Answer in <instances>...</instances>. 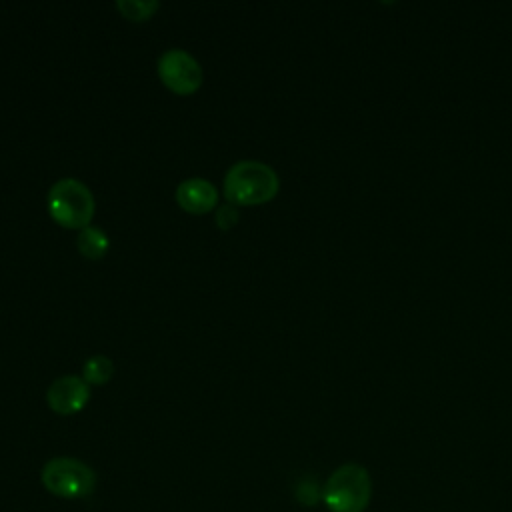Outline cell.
I'll return each mask as SVG.
<instances>
[{
	"mask_svg": "<svg viewBox=\"0 0 512 512\" xmlns=\"http://www.w3.org/2000/svg\"><path fill=\"white\" fill-rule=\"evenodd\" d=\"M158 78L160 82L178 96L194 94L202 82L204 72L200 62L182 48H170L158 58Z\"/></svg>",
	"mask_w": 512,
	"mask_h": 512,
	"instance_id": "obj_5",
	"label": "cell"
},
{
	"mask_svg": "<svg viewBox=\"0 0 512 512\" xmlns=\"http://www.w3.org/2000/svg\"><path fill=\"white\" fill-rule=\"evenodd\" d=\"M176 202L188 214H208L218 204V190L210 180L194 176L178 184Z\"/></svg>",
	"mask_w": 512,
	"mask_h": 512,
	"instance_id": "obj_7",
	"label": "cell"
},
{
	"mask_svg": "<svg viewBox=\"0 0 512 512\" xmlns=\"http://www.w3.org/2000/svg\"><path fill=\"white\" fill-rule=\"evenodd\" d=\"M216 226L220 228V230H230V228H234L236 224H238V220H240V210H238V206H234V204H222V206H218L216 208Z\"/></svg>",
	"mask_w": 512,
	"mask_h": 512,
	"instance_id": "obj_11",
	"label": "cell"
},
{
	"mask_svg": "<svg viewBox=\"0 0 512 512\" xmlns=\"http://www.w3.org/2000/svg\"><path fill=\"white\" fill-rule=\"evenodd\" d=\"M50 218L66 230H84L90 226L96 210L90 188L76 178H62L48 190Z\"/></svg>",
	"mask_w": 512,
	"mask_h": 512,
	"instance_id": "obj_3",
	"label": "cell"
},
{
	"mask_svg": "<svg viewBox=\"0 0 512 512\" xmlns=\"http://www.w3.org/2000/svg\"><path fill=\"white\" fill-rule=\"evenodd\" d=\"M76 246L80 250V254L88 260H100L106 256L110 240L106 236V232H102L96 226H88L84 230L78 232L76 236Z\"/></svg>",
	"mask_w": 512,
	"mask_h": 512,
	"instance_id": "obj_8",
	"label": "cell"
},
{
	"mask_svg": "<svg viewBox=\"0 0 512 512\" xmlns=\"http://www.w3.org/2000/svg\"><path fill=\"white\" fill-rule=\"evenodd\" d=\"M90 400V386L82 376L66 374L56 378L46 392V402L52 412L60 416H72L80 412Z\"/></svg>",
	"mask_w": 512,
	"mask_h": 512,
	"instance_id": "obj_6",
	"label": "cell"
},
{
	"mask_svg": "<svg viewBox=\"0 0 512 512\" xmlns=\"http://www.w3.org/2000/svg\"><path fill=\"white\" fill-rule=\"evenodd\" d=\"M280 190L276 170L258 160H240L224 176V198L234 206H258L270 202Z\"/></svg>",
	"mask_w": 512,
	"mask_h": 512,
	"instance_id": "obj_1",
	"label": "cell"
},
{
	"mask_svg": "<svg viewBox=\"0 0 512 512\" xmlns=\"http://www.w3.org/2000/svg\"><path fill=\"white\" fill-rule=\"evenodd\" d=\"M372 498V478L362 464L338 466L322 488V500L330 512H364Z\"/></svg>",
	"mask_w": 512,
	"mask_h": 512,
	"instance_id": "obj_2",
	"label": "cell"
},
{
	"mask_svg": "<svg viewBox=\"0 0 512 512\" xmlns=\"http://www.w3.org/2000/svg\"><path fill=\"white\" fill-rule=\"evenodd\" d=\"M114 376V362L108 356H90L82 366V378L88 386H104Z\"/></svg>",
	"mask_w": 512,
	"mask_h": 512,
	"instance_id": "obj_9",
	"label": "cell"
},
{
	"mask_svg": "<svg viewBox=\"0 0 512 512\" xmlns=\"http://www.w3.org/2000/svg\"><path fill=\"white\" fill-rule=\"evenodd\" d=\"M44 488L60 498H84L96 488V472L82 460L70 456H58L44 464L40 472Z\"/></svg>",
	"mask_w": 512,
	"mask_h": 512,
	"instance_id": "obj_4",
	"label": "cell"
},
{
	"mask_svg": "<svg viewBox=\"0 0 512 512\" xmlns=\"http://www.w3.org/2000/svg\"><path fill=\"white\" fill-rule=\"evenodd\" d=\"M160 8L158 0H118L116 10L130 22H146Z\"/></svg>",
	"mask_w": 512,
	"mask_h": 512,
	"instance_id": "obj_10",
	"label": "cell"
}]
</instances>
